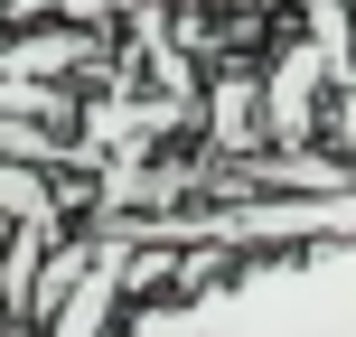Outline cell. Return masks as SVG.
<instances>
[{
    "label": "cell",
    "mask_w": 356,
    "mask_h": 337,
    "mask_svg": "<svg viewBox=\"0 0 356 337\" xmlns=\"http://www.w3.org/2000/svg\"><path fill=\"white\" fill-rule=\"evenodd\" d=\"M0 206H10L19 225H47V215H56V197L38 188V169H10V160H0Z\"/></svg>",
    "instance_id": "1"
}]
</instances>
